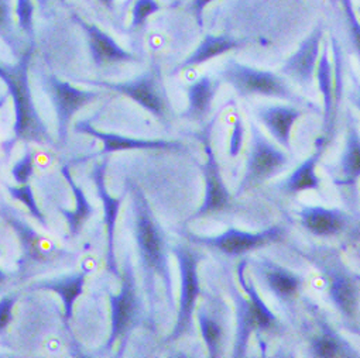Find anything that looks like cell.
<instances>
[{"label":"cell","mask_w":360,"mask_h":358,"mask_svg":"<svg viewBox=\"0 0 360 358\" xmlns=\"http://www.w3.org/2000/svg\"><path fill=\"white\" fill-rule=\"evenodd\" d=\"M357 241H360V239H359V240H357Z\"/></svg>","instance_id":"cell-49"},{"label":"cell","mask_w":360,"mask_h":358,"mask_svg":"<svg viewBox=\"0 0 360 358\" xmlns=\"http://www.w3.org/2000/svg\"><path fill=\"white\" fill-rule=\"evenodd\" d=\"M74 355H75V358H92L79 350H74Z\"/></svg>","instance_id":"cell-46"},{"label":"cell","mask_w":360,"mask_h":358,"mask_svg":"<svg viewBox=\"0 0 360 358\" xmlns=\"http://www.w3.org/2000/svg\"><path fill=\"white\" fill-rule=\"evenodd\" d=\"M323 39V27L318 25L309 36L301 41L297 51L283 64L280 75L290 79L301 88L314 84L318 61L321 57V43Z\"/></svg>","instance_id":"cell-18"},{"label":"cell","mask_w":360,"mask_h":358,"mask_svg":"<svg viewBox=\"0 0 360 358\" xmlns=\"http://www.w3.org/2000/svg\"><path fill=\"white\" fill-rule=\"evenodd\" d=\"M169 358H193V357L186 351H178V352L172 354Z\"/></svg>","instance_id":"cell-43"},{"label":"cell","mask_w":360,"mask_h":358,"mask_svg":"<svg viewBox=\"0 0 360 358\" xmlns=\"http://www.w3.org/2000/svg\"><path fill=\"white\" fill-rule=\"evenodd\" d=\"M326 148L328 145L316 140L315 151L308 158H305L300 165H297L284 181H281L277 185L280 192L287 197H297L307 191H314L321 195L322 184H321V178L316 173V168Z\"/></svg>","instance_id":"cell-24"},{"label":"cell","mask_w":360,"mask_h":358,"mask_svg":"<svg viewBox=\"0 0 360 358\" xmlns=\"http://www.w3.org/2000/svg\"><path fill=\"white\" fill-rule=\"evenodd\" d=\"M110 300V336L105 350L110 351L136 324L140 299L137 293L136 275L130 261L124 263L122 270V288L119 293H109Z\"/></svg>","instance_id":"cell-15"},{"label":"cell","mask_w":360,"mask_h":358,"mask_svg":"<svg viewBox=\"0 0 360 358\" xmlns=\"http://www.w3.org/2000/svg\"><path fill=\"white\" fill-rule=\"evenodd\" d=\"M8 67H9V64H6V62H4L2 60H0V81L5 78V75L8 72Z\"/></svg>","instance_id":"cell-42"},{"label":"cell","mask_w":360,"mask_h":358,"mask_svg":"<svg viewBox=\"0 0 360 358\" xmlns=\"http://www.w3.org/2000/svg\"><path fill=\"white\" fill-rule=\"evenodd\" d=\"M0 215L6 220V223L16 233L20 246H22V263L32 264H47L53 260H57V256H61L64 251L58 248L53 241L46 239L43 234L37 233L25 219L18 216L12 208L4 206Z\"/></svg>","instance_id":"cell-17"},{"label":"cell","mask_w":360,"mask_h":358,"mask_svg":"<svg viewBox=\"0 0 360 358\" xmlns=\"http://www.w3.org/2000/svg\"><path fill=\"white\" fill-rule=\"evenodd\" d=\"M75 22L81 26L86 36L89 54L94 65L98 69L140 61L136 54L123 48L109 33H106L98 25L89 23L79 16H75Z\"/></svg>","instance_id":"cell-19"},{"label":"cell","mask_w":360,"mask_h":358,"mask_svg":"<svg viewBox=\"0 0 360 358\" xmlns=\"http://www.w3.org/2000/svg\"><path fill=\"white\" fill-rule=\"evenodd\" d=\"M215 0H193L191 8H193V13H194V19L198 25V27L202 30L204 29V12L205 9L212 4Z\"/></svg>","instance_id":"cell-38"},{"label":"cell","mask_w":360,"mask_h":358,"mask_svg":"<svg viewBox=\"0 0 360 358\" xmlns=\"http://www.w3.org/2000/svg\"><path fill=\"white\" fill-rule=\"evenodd\" d=\"M96 2L108 12H115L116 9V0H96Z\"/></svg>","instance_id":"cell-41"},{"label":"cell","mask_w":360,"mask_h":358,"mask_svg":"<svg viewBox=\"0 0 360 358\" xmlns=\"http://www.w3.org/2000/svg\"><path fill=\"white\" fill-rule=\"evenodd\" d=\"M37 2H39V5H40L41 11H46V9L50 6V4L53 2V0H37Z\"/></svg>","instance_id":"cell-44"},{"label":"cell","mask_w":360,"mask_h":358,"mask_svg":"<svg viewBox=\"0 0 360 358\" xmlns=\"http://www.w3.org/2000/svg\"><path fill=\"white\" fill-rule=\"evenodd\" d=\"M221 77L240 96L259 95L287 100L292 105H305L304 99L292 91L288 81L280 74L257 69L236 60H229L221 71Z\"/></svg>","instance_id":"cell-10"},{"label":"cell","mask_w":360,"mask_h":358,"mask_svg":"<svg viewBox=\"0 0 360 358\" xmlns=\"http://www.w3.org/2000/svg\"><path fill=\"white\" fill-rule=\"evenodd\" d=\"M6 96H8V93H5V95L0 93V107H2V106L5 105V102H6Z\"/></svg>","instance_id":"cell-48"},{"label":"cell","mask_w":360,"mask_h":358,"mask_svg":"<svg viewBox=\"0 0 360 358\" xmlns=\"http://www.w3.org/2000/svg\"><path fill=\"white\" fill-rule=\"evenodd\" d=\"M360 181V130L357 120L352 113L347 114L346 121V140L343 152L339 161L338 176H333L336 188L346 190L352 197L356 195Z\"/></svg>","instance_id":"cell-22"},{"label":"cell","mask_w":360,"mask_h":358,"mask_svg":"<svg viewBox=\"0 0 360 358\" xmlns=\"http://www.w3.org/2000/svg\"><path fill=\"white\" fill-rule=\"evenodd\" d=\"M212 126H214V121H211L205 127L201 135V141L205 150V164L202 168L204 179H205V197L201 206L191 216L193 220L207 218V216L228 213L233 209V197L225 184V179L221 172V165L218 162L217 154L212 147V138H211Z\"/></svg>","instance_id":"cell-14"},{"label":"cell","mask_w":360,"mask_h":358,"mask_svg":"<svg viewBox=\"0 0 360 358\" xmlns=\"http://www.w3.org/2000/svg\"><path fill=\"white\" fill-rule=\"evenodd\" d=\"M342 4H343L346 25H347L349 36L352 40V46H353V50L360 61V22H359V18L353 8L352 0H342Z\"/></svg>","instance_id":"cell-35"},{"label":"cell","mask_w":360,"mask_h":358,"mask_svg":"<svg viewBox=\"0 0 360 358\" xmlns=\"http://www.w3.org/2000/svg\"><path fill=\"white\" fill-rule=\"evenodd\" d=\"M291 155L290 151L270 140L255 121H250V147L236 198L260 188L274 176L287 171L292 161Z\"/></svg>","instance_id":"cell-6"},{"label":"cell","mask_w":360,"mask_h":358,"mask_svg":"<svg viewBox=\"0 0 360 358\" xmlns=\"http://www.w3.org/2000/svg\"><path fill=\"white\" fill-rule=\"evenodd\" d=\"M301 227L316 239L350 237V243L360 239V218L340 208L302 205L298 211Z\"/></svg>","instance_id":"cell-13"},{"label":"cell","mask_w":360,"mask_h":358,"mask_svg":"<svg viewBox=\"0 0 360 358\" xmlns=\"http://www.w3.org/2000/svg\"><path fill=\"white\" fill-rule=\"evenodd\" d=\"M198 327L207 348V358H224L228 345V306L219 300L197 309Z\"/></svg>","instance_id":"cell-20"},{"label":"cell","mask_w":360,"mask_h":358,"mask_svg":"<svg viewBox=\"0 0 360 358\" xmlns=\"http://www.w3.org/2000/svg\"><path fill=\"white\" fill-rule=\"evenodd\" d=\"M16 306V295L9 293L0 299V333H4L13 320V310Z\"/></svg>","instance_id":"cell-37"},{"label":"cell","mask_w":360,"mask_h":358,"mask_svg":"<svg viewBox=\"0 0 360 358\" xmlns=\"http://www.w3.org/2000/svg\"><path fill=\"white\" fill-rule=\"evenodd\" d=\"M61 175L64 176V179L67 181L74 199H75V209L72 211H65L61 209V215L64 216L70 234L71 236H78L81 233V230L84 229L85 223L89 220V218L94 215L95 208L92 206V204L88 201L84 190L81 188L79 184H77V181L72 176L71 168L68 164H64L61 166Z\"/></svg>","instance_id":"cell-27"},{"label":"cell","mask_w":360,"mask_h":358,"mask_svg":"<svg viewBox=\"0 0 360 358\" xmlns=\"http://www.w3.org/2000/svg\"><path fill=\"white\" fill-rule=\"evenodd\" d=\"M297 314L305 358H360V348L312 298L304 295Z\"/></svg>","instance_id":"cell-5"},{"label":"cell","mask_w":360,"mask_h":358,"mask_svg":"<svg viewBox=\"0 0 360 358\" xmlns=\"http://www.w3.org/2000/svg\"><path fill=\"white\" fill-rule=\"evenodd\" d=\"M287 246L318 272L328 302L339 314L342 327L360 337V272L347 264L339 247L301 241Z\"/></svg>","instance_id":"cell-1"},{"label":"cell","mask_w":360,"mask_h":358,"mask_svg":"<svg viewBox=\"0 0 360 358\" xmlns=\"http://www.w3.org/2000/svg\"><path fill=\"white\" fill-rule=\"evenodd\" d=\"M44 88L51 99L56 112L58 141L64 144L68 140L70 127L74 116L103 95V89H82L72 84L49 74L44 78Z\"/></svg>","instance_id":"cell-12"},{"label":"cell","mask_w":360,"mask_h":358,"mask_svg":"<svg viewBox=\"0 0 360 358\" xmlns=\"http://www.w3.org/2000/svg\"><path fill=\"white\" fill-rule=\"evenodd\" d=\"M34 0H16L15 13L18 18V26L20 33L29 37L32 41L34 40L36 25H34Z\"/></svg>","instance_id":"cell-32"},{"label":"cell","mask_w":360,"mask_h":358,"mask_svg":"<svg viewBox=\"0 0 360 358\" xmlns=\"http://www.w3.org/2000/svg\"><path fill=\"white\" fill-rule=\"evenodd\" d=\"M13 0H0V40H2L9 51L13 55L23 54L22 50V39L18 22L13 19V9H12Z\"/></svg>","instance_id":"cell-30"},{"label":"cell","mask_w":360,"mask_h":358,"mask_svg":"<svg viewBox=\"0 0 360 358\" xmlns=\"http://www.w3.org/2000/svg\"><path fill=\"white\" fill-rule=\"evenodd\" d=\"M188 240L193 244H198L221 253L222 256L238 258L250 253L260 251L270 246L285 243L288 237V226L284 223H276L263 230L249 232L231 226L225 232L215 236L188 234Z\"/></svg>","instance_id":"cell-8"},{"label":"cell","mask_w":360,"mask_h":358,"mask_svg":"<svg viewBox=\"0 0 360 358\" xmlns=\"http://www.w3.org/2000/svg\"><path fill=\"white\" fill-rule=\"evenodd\" d=\"M134 2V0H124V2H123V5H122V12L123 13H126L127 12V9L131 6V4Z\"/></svg>","instance_id":"cell-45"},{"label":"cell","mask_w":360,"mask_h":358,"mask_svg":"<svg viewBox=\"0 0 360 358\" xmlns=\"http://www.w3.org/2000/svg\"><path fill=\"white\" fill-rule=\"evenodd\" d=\"M106 161L98 162L92 171V179L96 188V194L103 206V220L106 230V265L110 272L117 274V261L115 253V240H116V227L120 213V206L123 198L112 197L106 187Z\"/></svg>","instance_id":"cell-21"},{"label":"cell","mask_w":360,"mask_h":358,"mask_svg":"<svg viewBox=\"0 0 360 358\" xmlns=\"http://www.w3.org/2000/svg\"><path fill=\"white\" fill-rule=\"evenodd\" d=\"M33 51L34 43H30V46L25 48L18 62L8 67V72L2 79L8 88V95L13 100L15 109L12 137L4 145L6 152H11L16 142L47 144L50 141L47 124L41 119L30 85V64Z\"/></svg>","instance_id":"cell-3"},{"label":"cell","mask_w":360,"mask_h":358,"mask_svg":"<svg viewBox=\"0 0 360 358\" xmlns=\"http://www.w3.org/2000/svg\"><path fill=\"white\" fill-rule=\"evenodd\" d=\"M218 89L219 81L210 75H202L201 78L194 81L187 89L188 106L184 113V117L190 120L205 119L211 112Z\"/></svg>","instance_id":"cell-28"},{"label":"cell","mask_w":360,"mask_h":358,"mask_svg":"<svg viewBox=\"0 0 360 358\" xmlns=\"http://www.w3.org/2000/svg\"><path fill=\"white\" fill-rule=\"evenodd\" d=\"M6 279H8V274H6L5 271L0 270V285L5 284V282H6Z\"/></svg>","instance_id":"cell-47"},{"label":"cell","mask_w":360,"mask_h":358,"mask_svg":"<svg viewBox=\"0 0 360 358\" xmlns=\"http://www.w3.org/2000/svg\"><path fill=\"white\" fill-rule=\"evenodd\" d=\"M129 191L131 195L133 234L144 275L148 281L161 279L167 295H171L172 275L165 234L155 220L144 192L136 184H130Z\"/></svg>","instance_id":"cell-4"},{"label":"cell","mask_w":360,"mask_h":358,"mask_svg":"<svg viewBox=\"0 0 360 358\" xmlns=\"http://www.w3.org/2000/svg\"><path fill=\"white\" fill-rule=\"evenodd\" d=\"M249 260L252 275L287 313L297 314L304 298L305 277L285 267L269 256H256Z\"/></svg>","instance_id":"cell-9"},{"label":"cell","mask_w":360,"mask_h":358,"mask_svg":"<svg viewBox=\"0 0 360 358\" xmlns=\"http://www.w3.org/2000/svg\"><path fill=\"white\" fill-rule=\"evenodd\" d=\"M6 190L9 192V195L20 202L22 205H25L29 211V213L41 225V226H47V218L46 215L43 213V211L40 209L39 206V202L36 199V195H34V191L32 188L30 184H26V185H9L6 184Z\"/></svg>","instance_id":"cell-31"},{"label":"cell","mask_w":360,"mask_h":358,"mask_svg":"<svg viewBox=\"0 0 360 358\" xmlns=\"http://www.w3.org/2000/svg\"><path fill=\"white\" fill-rule=\"evenodd\" d=\"M36 166V151H27L12 168V178L16 185L30 184Z\"/></svg>","instance_id":"cell-34"},{"label":"cell","mask_w":360,"mask_h":358,"mask_svg":"<svg viewBox=\"0 0 360 358\" xmlns=\"http://www.w3.org/2000/svg\"><path fill=\"white\" fill-rule=\"evenodd\" d=\"M178 265L181 286H179V303L176 312V321L169 336L171 341L179 340L193 330L197 303L201 295L200 263L201 256L186 246H176L172 250Z\"/></svg>","instance_id":"cell-11"},{"label":"cell","mask_w":360,"mask_h":358,"mask_svg":"<svg viewBox=\"0 0 360 358\" xmlns=\"http://www.w3.org/2000/svg\"><path fill=\"white\" fill-rule=\"evenodd\" d=\"M304 109L297 105H264L255 109L257 120L267 128L271 138L291 152V134L294 124L304 116Z\"/></svg>","instance_id":"cell-23"},{"label":"cell","mask_w":360,"mask_h":358,"mask_svg":"<svg viewBox=\"0 0 360 358\" xmlns=\"http://www.w3.org/2000/svg\"><path fill=\"white\" fill-rule=\"evenodd\" d=\"M85 279H86V272H75L70 275H63L60 278L54 279H47L37 282L34 285L36 289H46L50 292H56L60 295L64 303V312H65V319L70 320L74 313V306L77 299L84 293L85 288Z\"/></svg>","instance_id":"cell-29"},{"label":"cell","mask_w":360,"mask_h":358,"mask_svg":"<svg viewBox=\"0 0 360 358\" xmlns=\"http://www.w3.org/2000/svg\"><path fill=\"white\" fill-rule=\"evenodd\" d=\"M245 43L246 40H239L228 34H207L200 46L183 61V64L175 69V72L197 68L214 58L243 47Z\"/></svg>","instance_id":"cell-26"},{"label":"cell","mask_w":360,"mask_h":358,"mask_svg":"<svg viewBox=\"0 0 360 358\" xmlns=\"http://www.w3.org/2000/svg\"><path fill=\"white\" fill-rule=\"evenodd\" d=\"M245 123L243 119L239 113V110L235 107L233 109V126H232V131H231V137H229V157L231 158H236L243 148V142H245Z\"/></svg>","instance_id":"cell-36"},{"label":"cell","mask_w":360,"mask_h":358,"mask_svg":"<svg viewBox=\"0 0 360 358\" xmlns=\"http://www.w3.org/2000/svg\"><path fill=\"white\" fill-rule=\"evenodd\" d=\"M74 130L79 134L91 135L98 138L102 142V150L96 152V155H108L119 151H179L183 150V142L175 140H164V138H134L129 135H123L119 133L102 131L92 126L89 120H79L75 123Z\"/></svg>","instance_id":"cell-16"},{"label":"cell","mask_w":360,"mask_h":358,"mask_svg":"<svg viewBox=\"0 0 360 358\" xmlns=\"http://www.w3.org/2000/svg\"><path fill=\"white\" fill-rule=\"evenodd\" d=\"M249 260L242 258L236 265L238 286L231 285L235 307V334L231 358H249L250 340L260 337V347L266 348L264 337H281L287 326L260 295L255 281L248 275Z\"/></svg>","instance_id":"cell-2"},{"label":"cell","mask_w":360,"mask_h":358,"mask_svg":"<svg viewBox=\"0 0 360 358\" xmlns=\"http://www.w3.org/2000/svg\"><path fill=\"white\" fill-rule=\"evenodd\" d=\"M85 84L92 85L94 88H99L103 91L117 92L134 103L141 106L146 112L153 114L158 121L167 123L169 116L172 114L171 102L164 85L162 74L158 67L148 68L141 75L122 82L112 81H98L88 79Z\"/></svg>","instance_id":"cell-7"},{"label":"cell","mask_w":360,"mask_h":358,"mask_svg":"<svg viewBox=\"0 0 360 358\" xmlns=\"http://www.w3.org/2000/svg\"><path fill=\"white\" fill-rule=\"evenodd\" d=\"M130 8H131V20H130L131 30L141 29L151 16L157 15L161 11V5L158 0H134Z\"/></svg>","instance_id":"cell-33"},{"label":"cell","mask_w":360,"mask_h":358,"mask_svg":"<svg viewBox=\"0 0 360 358\" xmlns=\"http://www.w3.org/2000/svg\"><path fill=\"white\" fill-rule=\"evenodd\" d=\"M263 358H300L294 351L287 348H278L271 355H267V352H263Z\"/></svg>","instance_id":"cell-39"},{"label":"cell","mask_w":360,"mask_h":358,"mask_svg":"<svg viewBox=\"0 0 360 358\" xmlns=\"http://www.w3.org/2000/svg\"><path fill=\"white\" fill-rule=\"evenodd\" d=\"M316 82L319 92L322 95L323 105V119H322V134L318 137V141L329 145L333 138L335 127H336V89H335V78H333V65L329 60L328 48L319 57L316 67Z\"/></svg>","instance_id":"cell-25"},{"label":"cell","mask_w":360,"mask_h":358,"mask_svg":"<svg viewBox=\"0 0 360 358\" xmlns=\"http://www.w3.org/2000/svg\"><path fill=\"white\" fill-rule=\"evenodd\" d=\"M350 102L360 112V84H357V82L353 88V92L350 93Z\"/></svg>","instance_id":"cell-40"}]
</instances>
